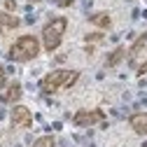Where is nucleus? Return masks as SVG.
Returning <instances> with one entry per match:
<instances>
[{"mask_svg":"<svg viewBox=\"0 0 147 147\" xmlns=\"http://www.w3.org/2000/svg\"><path fill=\"white\" fill-rule=\"evenodd\" d=\"M40 51H42V45H40V40L35 35H21V38H16L12 42L7 56L14 63H28L33 59H38Z\"/></svg>","mask_w":147,"mask_h":147,"instance_id":"f257e3e1","label":"nucleus"},{"mask_svg":"<svg viewBox=\"0 0 147 147\" xmlns=\"http://www.w3.org/2000/svg\"><path fill=\"white\" fill-rule=\"evenodd\" d=\"M80 80V70H70V68H59V70H51L42 77L40 89L42 94H59L63 89H70Z\"/></svg>","mask_w":147,"mask_h":147,"instance_id":"f03ea898","label":"nucleus"},{"mask_svg":"<svg viewBox=\"0 0 147 147\" xmlns=\"http://www.w3.org/2000/svg\"><path fill=\"white\" fill-rule=\"evenodd\" d=\"M68 30V19L65 16H54L51 21L45 24L42 28V49L47 51H56L63 42V35Z\"/></svg>","mask_w":147,"mask_h":147,"instance_id":"7ed1b4c3","label":"nucleus"},{"mask_svg":"<svg viewBox=\"0 0 147 147\" xmlns=\"http://www.w3.org/2000/svg\"><path fill=\"white\" fill-rule=\"evenodd\" d=\"M105 119V112L100 107H91V110H77L75 117H72V121H75L77 126H96Z\"/></svg>","mask_w":147,"mask_h":147,"instance_id":"20e7f679","label":"nucleus"},{"mask_svg":"<svg viewBox=\"0 0 147 147\" xmlns=\"http://www.w3.org/2000/svg\"><path fill=\"white\" fill-rule=\"evenodd\" d=\"M9 119H12V126H16V128H30L33 126V112L26 105H14Z\"/></svg>","mask_w":147,"mask_h":147,"instance_id":"39448f33","label":"nucleus"},{"mask_svg":"<svg viewBox=\"0 0 147 147\" xmlns=\"http://www.w3.org/2000/svg\"><path fill=\"white\" fill-rule=\"evenodd\" d=\"M145 51H147V33H142L140 38L133 42L131 51H128V59H131V65H133V68H136V63H138V56L145 54Z\"/></svg>","mask_w":147,"mask_h":147,"instance_id":"423d86ee","label":"nucleus"},{"mask_svg":"<svg viewBox=\"0 0 147 147\" xmlns=\"http://www.w3.org/2000/svg\"><path fill=\"white\" fill-rule=\"evenodd\" d=\"M21 26V19L16 14L12 12H0V33H5V30H14V28H19Z\"/></svg>","mask_w":147,"mask_h":147,"instance_id":"0eeeda50","label":"nucleus"},{"mask_svg":"<svg viewBox=\"0 0 147 147\" xmlns=\"http://www.w3.org/2000/svg\"><path fill=\"white\" fill-rule=\"evenodd\" d=\"M128 124H131V128L138 136H147V112H136L128 119Z\"/></svg>","mask_w":147,"mask_h":147,"instance_id":"6e6552de","label":"nucleus"},{"mask_svg":"<svg viewBox=\"0 0 147 147\" xmlns=\"http://www.w3.org/2000/svg\"><path fill=\"white\" fill-rule=\"evenodd\" d=\"M21 94H24V89L19 82H12L5 91V103H16V100H21Z\"/></svg>","mask_w":147,"mask_h":147,"instance_id":"1a4fd4ad","label":"nucleus"},{"mask_svg":"<svg viewBox=\"0 0 147 147\" xmlns=\"http://www.w3.org/2000/svg\"><path fill=\"white\" fill-rule=\"evenodd\" d=\"M94 26H98L100 30H107L110 26H112V19H110V14L105 12H98V14H91V19H89Z\"/></svg>","mask_w":147,"mask_h":147,"instance_id":"9d476101","label":"nucleus"},{"mask_svg":"<svg viewBox=\"0 0 147 147\" xmlns=\"http://www.w3.org/2000/svg\"><path fill=\"white\" fill-rule=\"evenodd\" d=\"M124 56H126V49H124V47H117V49H115V51L107 56V61H105V63H107V68H115V65H119Z\"/></svg>","mask_w":147,"mask_h":147,"instance_id":"9b49d317","label":"nucleus"},{"mask_svg":"<svg viewBox=\"0 0 147 147\" xmlns=\"http://www.w3.org/2000/svg\"><path fill=\"white\" fill-rule=\"evenodd\" d=\"M30 147H56V140H54V136H40Z\"/></svg>","mask_w":147,"mask_h":147,"instance_id":"f8f14e48","label":"nucleus"},{"mask_svg":"<svg viewBox=\"0 0 147 147\" xmlns=\"http://www.w3.org/2000/svg\"><path fill=\"white\" fill-rule=\"evenodd\" d=\"M96 40H103V33H91V35H86V42H96Z\"/></svg>","mask_w":147,"mask_h":147,"instance_id":"ddd939ff","label":"nucleus"},{"mask_svg":"<svg viewBox=\"0 0 147 147\" xmlns=\"http://www.w3.org/2000/svg\"><path fill=\"white\" fill-rule=\"evenodd\" d=\"M7 86V75H5V70L0 68V89H5Z\"/></svg>","mask_w":147,"mask_h":147,"instance_id":"4468645a","label":"nucleus"},{"mask_svg":"<svg viewBox=\"0 0 147 147\" xmlns=\"http://www.w3.org/2000/svg\"><path fill=\"white\" fill-rule=\"evenodd\" d=\"M5 7H7V12H12L16 7V3H14V0H5Z\"/></svg>","mask_w":147,"mask_h":147,"instance_id":"2eb2a0df","label":"nucleus"},{"mask_svg":"<svg viewBox=\"0 0 147 147\" xmlns=\"http://www.w3.org/2000/svg\"><path fill=\"white\" fill-rule=\"evenodd\" d=\"M33 3H38V0H33Z\"/></svg>","mask_w":147,"mask_h":147,"instance_id":"dca6fc26","label":"nucleus"}]
</instances>
